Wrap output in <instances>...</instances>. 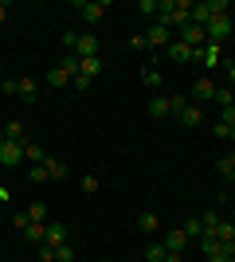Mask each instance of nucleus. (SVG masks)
Instances as JSON below:
<instances>
[{
    "instance_id": "f3484780",
    "label": "nucleus",
    "mask_w": 235,
    "mask_h": 262,
    "mask_svg": "<svg viewBox=\"0 0 235 262\" xmlns=\"http://www.w3.org/2000/svg\"><path fill=\"white\" fill-rule=\"evenodd\" d=\"M78 75H87L90 82H94V75H102V55H94V59H82V63H78Z\"/></svg>"
},
{
    "instance_id": "423d86ee",
    "label": "nucleus",
    "mask_w": 235,
    "mask_h": 262,
    "mask_svg": "<svg viewBox=\"0 0 235 262\" xmlns=\"http://www.w3.org/2000/svg\"><path fill=\"white\" fill-rule=\"evenodd\" d=\"M78 16L87 24H102V16H106V0H78Z\"/></svg>"
},
{
    "instance_id": "aec40b11",
    "label": "nucleus",
    "mask_w": 235,
    "mask_h": 262,
    "mask_svg": "<svg viewBox=\"0 0 235 262\" xmlns=\"http://www.w3.org/2000/svg\"><path fill=\"white\" fill-rule=\"evenodd\" d=\"M44 78H47V86H67V82H71V75L63 71V67H51Z\"/></svg>"
},
{
    "instance_id": "4c0bfd02",
    "label": "nucleus",
    "mask_w": 235,
    "mask_h": 262,
    "mask_svg": "<svg viewBox=\"0 0 235 262\" xmlns=\"http://www.w3.org/2000/svg\"><path fill=\"white\" fill-rule=\"evenodd\" d=\"M212 133H216V137H231V125H224V121H216V125H212Z\"/></svg>"
},
{
    "instance_id": "58836bf2",
    "label": "nucleus",
    "mask_w": 235,
    "mask_h": 262,
    "mask_svg": "<svg viewBox=\"0 0 235 262\" xmlns=\"http://www.w3.org/2000/svg\"><path fill=\"white\" fill-rule=\"evenodd\" d=\"M137 8L145 12V16H157V0H141V4H137Z\"/></svg>"
},
{
    "instance_id": "7ed1b4c3",
    "label": "nucleus",
    "mask_w": 235,
    "mask_h": 262,
    "mask_svg": "<svg viewBox=\"0 0 235 262\" xmlns=\"http://www.w3.org/2000/svg\"><path fill=\"white\" fill-rule=\"evenodd\" d=\"M204 35H208V43H220V47H224V39L231 35V16H216V20H208Z\"/></svg>"
},
{
    "instance_id": "2f4dec72",
    "label": "nucleus",
    "mask_w": 235,
    "mask_h": 262,
    "mask_svg": "<svg viewBox=\"0 0 235 262\" xmlns=\"http://www.w3.org/2000/svg\"><path fill=\"white\" fill-rule=\"evenodd\" d=\"M78 184H82V192H87V196H94V192H98V188H102V180H98V176H82V180H78Z\"/></svg>"
},
{
    "instance_id": "4468645a",
    "label": "nucleus",
    "mask_w": 235,
    "mask_h": 262,
    "mask_svg": "<svg viewBox=\"0 0 235 262\" xmlns=\"http://www.w3.org/2000/svg\"><path fill=\"white\" fill-rule=\"evenodd\" d=\"M44 243H47V247H63V243H67V227H63V223H47Z\"/></svg>"
},
{
    "instance_id": "1a4fd4ad",
    "label": "nucleus",
    "mask_w": 235,
    "mask_h": 262,
    "mask_svg": "<svg viewBox=\"0 0 235 262\" xmlns=\"http://www.w3.org/2000/svg\"><path fill=\"white\" fill-rule=\"evenodd\" d=\"M196 63L208 67V71H216V67H220V43H204L200 51H196Z\"/></svg>"
},
{
    "instance_id": "9d476101",
    "label": "nucleus",
    "mask_w": 235,
    "mask_h": 262,
    "mask_svg": "<svg viewBox=\"0 0 235 262\" xmlns=\"http://www.w3.org/2000/svg\"><path fill=\"white\" fill-rule=\"evenodd\" d=\"M216 90H220V86H216L212 78H196V86H192V98H196V102H216Z\"/></svg>"
},
{
    "instance_id": "a18cd8bd",
    "label": "nucleus",
    "mask_w": 235,
    "mask_h": 262,
    "mask_svg": "<svg viewBox=\"0 0 235 262\" xmlns=\"http://www.w3.org/2000/svg\"><path fill=\"white\" fill-rule=\"evenodd\" d=\"M224 262H235V254H224Z\"/></svg>"
},
{
    "instance_id": "a211bd4d",
    "label": "nucleus",
    "mask_w": 235,
    "mask_h": 262,
    "mask_svg": "<svg viewBox=\"0 0 235 262\" xmlns=\"http://www.w3.org/2000/svg\"><path fill=\"white\" fill-rule=\"evenodd\" d=\"M44 168H47V176H51V180H67V176H71L67 164H63V161H51V157L44 161Z\"/></svg>"
},
{
    "instance_id": "ddd939ff",
    "label": "nucleus",
    "mask_w": 235,
    "mask_h": 262,
    "mask_svg": "<svg viewBox=\"0 0 235 262\" xmlns=\"http://www.w3.org/2000/svg\"><path fill=\"white\" fill-rule=\"evenodd\" d=\"M184 243H188V235H184V231H168L165 239H161V247H165L168 254H180V251H184Z\"/></svg>"
},
{
    "instance_id": "de8ad7c7",
    "label": "nucleus",
    "mask_w": 235,
    "mask_h": 262,
    "mask_svg": "<svg viewBox=\"0 0 235 262\" xmlns=\"http://www.w3.org/2000/svg\"><path fill=\"white\" fill-rule=\"evenodd\" d=\"M227 180H231V184H235V168H231V176H227Z\"/></svg>"
},
{
    "instance_id": "79ce46f5",
    "label": "nucleus",
    "mask_w": 235,
    "mask_h": 262,
    "mask_svg": "<svg viewBox=\"0 0 235 262\" xmlns=\"http://www.w3.org/2000/svg\"><path fill=\"white\" fill-rule=\"evenodd\" d=\"M12 223H16V227L24 231V227H28V223H32V219H28V211H20V215H12Z\"/></svg>"
},
{
    "instance_id": "b1692460",
    "label": "nucleus",
    "mask_w": 235,
    "mask_h": 262,
    "mask_svg": "<svg viewBox=\"0 0 235 262\" xmlns=\"http://www.w3.org/2000/svg\"><path fill=\"white\" fill-rule=\"evenodd\" d=\"M137 227H141V231H157V227H161V219H157L153 211H141V215H137Z\"/></svg>"
},
{
    "instance_id": "e433bc0d",
    "label": "nucleus",
    "mask_w": 235,
    "mask_h": 262,
    "mask_svg": "<svg viewBox=\"0 0 235 262\" xmlns=\"http://www.w3.org/2000/svg\"><path fill=\"white\" fill-rule=\"evenodd\" d=\"M220 121H224V125H235V106H224V110H220Z\"/></svg>"
},
{
    "instance_id": "4be33fe9",
    "label": "nucleus",
    "mask_w": 235,
    "mask_h": 262,
    "mask_svg": "<svg viewBox=\"0 0 235 262\" xmlns=\"http://www.w3.org/2000/svg\"><path fill=\"white\" fill-rule=\"evenodd\" d=\"M24 161H32V164H44V161H47L44 145H24Z\"/></svg>"
},
{
    "instance_id": "c9c22d12",
    "label": "nucleus",
    "mask_w": 235,
    "mask_h": 262,
    "mask_svg": "<svg viewBox=\"0 0 235 262\" xmlns=\"http://www.w3.org/2000/svg\"><path fill=\"white\" fill-rule=\"evenodd\" d=\"M39 262H55V247H47V243H39Z\"/></svg>"
},
{
    "instance_id": "5701e85b",
    "label": "nucleus",
    "mask_w": 235,
    "mask_h": 262,
    "mask_svg": "<svg viewBox=\"0 0 235 262\" xmlns=\"http://www.w3.org/2000/svg\"><path fill=\"white\" fill-rule=\"evenodd\" d=\"M231 168H235V149H231V153H227V157H220V161H216V172L224 176V180H227V176H231Z\"/></svg>"
},
{
    "instance_id": "dca6fc26",
    "label": "nucleus",
    "mask_w": 235,
    "mask_h": 262,
    "mask_svg": "<svg viewBox=\"0 0 235 262\" xmlns=\"http://www.w3.org/2000/svg\"><path fill=\"white\" fill-rule=\"evenodd\" d=\"M141 82H145L149 90H157L161 82H165V75H161V71H157L153 63H145V67H141Z\"/></svg>"
},
{
    "instance_id": "6ab92c4d",
    "label": "nucleus",
    "mask_w": 235,
    "mask_h": 262,
    "mask_svg": "<svg viewBox=\"0 0 235 262\" xmlns=\"http://www.w3.org/2000/svg\"><path fill=\"white\" fill-rule=\"evenodd\" d=\"M4 141H24V121L20 118L4 121Z\"/></svg>"
},
{
    "instance_id": "c756f323",
    "label": "nucleus",
    "mask_w": 235,
    "mask_h": 262,
    "mask_svg": "<svg viewBox=\"0 0 235 262\" xmlns=\"http://www.w3.org/2000/svg\"><path fill=\"white\" fill-rule=\"evenodd\" d=\"M28 219H32V223H47V204H32V208H28Z\"/></svg>"
},
{
    "instance_id": "7c9ffc66",
    "label": "nucleus",
    "mask_w": 235,
    "mask_h": 262,
    "mask_svg": "<svg viewBox=\"0 0 235 262\" xmlns=\"http://www.w3.org/2000/svg\"><path fill=\"white\" fill-rule=\"evenodd\" d=\"M28 180H32V184H44V180H51V176H47L44 164H32V168H28Z\"/></svg>"
},
{
    "instance_id": "72a5a7b5",
    "label": "nucleus",
    "mask_w": 235,
    "mask_h": 262,
    "mask_svg": "<svg viewBox=\"0 0 235 262\" xmlns=\"http://www.w3.org/2000/svg\"><path fill=\"white\" fill-rule=\"evenodd\" d=\"M55 262H75V247H71V243L55 247Z\"/></svg>"
},
{
    "instance_id": "6e6552de",
    "label": "nucleus",
    "mask_w": 235,
    "mask_h": 262,
    "mask_svg": "<svg viewBox=\"0 0 235 262\" xmlns=\"http://www.w3.org/2000/svg\"><path fill=\"white\" fill-rule=\"evenodd\" d=\"M165 51H168V59H173V63H196V47L180 43V39H173Z\"/></svg>"
},
{
    "instance_id": "c85d7f7f",
    "label": "nucleus",
    "mask_w": 235,
    "mask_h": 262,
    "mask_svg": "<svg viewBox=\"0 0 235 262\" xmlns=\"http://www.w3.org/2000/svg\"><path fill=\"white\" fill-rule=\"evenodd\" d=\"M145 258H149V262H165V258H168V251H165V247H161V243H149Z\"/></svg>"
},
{
    "instance_id": "49530a36",
    "label": "nucleus",
    "mask_w": 235,
    "mask_h": 262,
    "mask_svg": "<svg viewBox=\"0 0 235 262\" xmlns=\"http://www.w3.org/2000/svg\"><path fill=\"white\" fill-rule=\"evenodd\" d=\"M227 141H231V145H235V125H231V137H227Z\"/></svg>"
},
{
    "instance_id": "9b49d317",
    "label": "nucleus",
    "mask_w": 235,
    "mask_h": 262,
    "mask_svg": "<svg viewBox=\"0 0 235 262\" xmlns=\"http://www.w3.org/2000/svg\"><path fill=\"white\" fill-rule=\"evenodd\" d=\"M177 118H180V125H184V129H196V125L204 121V110H200V106H184V110H177Z\"/></svg>"
},
{
    "instance_id": "393cba45",
    "label": "nucleus",
    "mask_w": 235,
    "mask_h": 262,
    "mask_svg": "<svg viewBox=\"0 0 235 262\" xmlns=\"http://www.w3.org/2000/svg\"><path fill=\"white\" fill-rule=\"evenodd\" d=\"M78 63H82V59H78L75 51H67V55H63V63H59V67H63V71H67V75L75 78V75H78Z\"/></svg>"
},
{
    "instance_id": "bb28decb",
    "label": "nucleus",
    "mask_w": 235,
    "mask_h": 262,
    "mask_svg": "<svg viewBox=\"0 0 235 262\" xmlns=\"http://www.w3.org/2000/svg\"><path fill=\"white\" fill-rule=\"evenodd\" d=\"M200 223H204V231H212V235H216V231H220V223H224V219L216 215V211H204V215H200Z\"/></svg>"
},
{
    "instance_id": "a19ab883",
    "label": "nucleus",
    "mask_w": 235,
    "mask_h": 262,
    "mask_svg": "<svg viewBox=\"0 0 235 262\" xmlns=\"http://www.w3.org/2000/svg\"><path fill=\"white\" fill-rule=\"evenodd\" d=\"M75 39H78V32H63V47L67 51H75Z\"/></svg>"
},
{
    "instance_id": "0eeeda50",
    "label": "nucleus",
    "mask_w": 235,
    "mask_h": 262,
    "mask_svg": "<svg viewBox=\"0 0 235 262\" xmlns=\"http://www.w3.org/2000/svg\"><path fill=\"white\" fill-rule=\"evenodd\" d=\"M177 39H180V43H188V47H196V51H200V47L208 43V35H204V28H196V24H184V28L177 32Z\"/></svg>"
},
{
    "instance_id": "c03bdc74",
    "label": "nucleus",
    "mask_w": 235,
    "mask_h": 262,
    "mask_svg": "<svg viewBox=\"0 0 235 262\" xmlns=\"http://www.w3.org/2000/svg\"><path fill=\"white\" fill-rule=\"evenodd\" d=\"M8 20V4H4V0H0V24Z\"/></svg>"
},
{
    "instance_id": "f257e3e1",
    "label": "nucleus",
    "mask_w": 235,
    "mask_h": 262,
    "mask_svg": "<svg viewBox=\"0 0 235 262\" xmlns=\"http://www.w3.org/2000/svg\"><path fill=\"white\" fill-rule=\"evenodd\" d=\"M188 16H192V4L188 0H157V24H165L168 32H173V28H184V24H188Z\"/></svg>"
},
{
    "instance_id": "ea45409f",
    "label": "nucleus",
    "mask_w": 235,
    "mask_h": 262,
    "mask_svg": "<svg viewBox=\"0 0 235 262\" xmlns=\"http://www.w3.org/2000/svg\"><path fill=\"white\" fill-rule=\"evenodd\" d=\"M71 86H75V90H87L90 78H87V75H75V78H71Z\"/></svg>"
},
{
    "instance_id": "2eb2a0df",
    "label": "nucleus",
    "mask_w": 235,
    "mask_h": 262,
    "mask_svg": "<svg viewBox=\"0 0 235 262\" xmlns=\"http://www.w3.org/2000/svg\"><path fill=\"white\" fill-rule=\"evenodd\" d=\"M35 94H39V86H35L32 78H16V98H24V102H35Z\"/></svg>"
},
{
    "instance_id": "f8f14e48",
    "label": "nucleus",
    "mask_w": 235,
    "mask_h": 262,
    "mask_svg": "<svg viewBox=\"0 0 235 262\" xmlns=\"http://www.w3.org/2000/svg\"><path fill=\"white\" fill-rule=\"evenodd\" d=\"M168 114H173L168 94H153V98H149V118H168Z\"/></svg>"
},
{
    "instance_id": "37998d69",
    "label": "nucleus",
    "mask_w": 235,
    "mask_h": 262,
    "mask_svg": "<svg viewBox=\"0 0 235 262\" xmlns=\"http://www.w3.org/2000/svg\"><path fill=\"white\" fill-rule=\"evenodd\" d=\"M227 86H231V90H235V63H231V67H227Z\"/></svg>"
},
{
    "instance_id": "f704fd0d",
    "label": "nucleus",
    "mask_w": 235,
    "mask_h": 262,
    "mask_svg": "<svg viewBox=\"0 0 235 262\" xmlns=\"http://www.w3.org/2000/svg\"><path fill=\"white\" fill-rule=\"evenodd\" d=\"M130 47H134V51H145V32H137V35H130Z\"/></svg>"
},
{
    "instance_id": "473e14b6",
    "label": "nucleus",
    "mask_w": 235,
    "mask_h": 262,
    "mask_svg": "<svg viewBox=\"0 0 235 262\" xmlns=\"http://www.w3.org/2000/svg\"><path fill=\"white\" fill-rule=\"evenodd\" d=\"M216 239H220V243H231V239H235V223H231V219H227V223H220Z\"/></svg>"
},
{
    "instance_id": "f03ea898",
    "label": "nucleus",
    "mask_w": 235,
    "mask_h": 262,
    "mask_svg": "<svg viewBox=\"0 0 235 262\" xmlns=\"http://www.w3.org/2000/svg\"><path fill=\"white\" fill-rule=\"evenodd\" d=\"M24 164V141H4L0 137V168H20Z\"/></svg>"
},
{
    "instance_id": "39448f33",
    "label": "nucleus",
    "mask_w": 235,
    "mask_h": 262,
    "mask_svg": "<svg viewBox=\"0 0 235 262\" xmlns=\"http://www.w3.org/2000/svg\"><path fill=\"white\" fill-rule=\"evenodd\" d=\"M145 43H149V51H153V47H168L173 43V32H168L165 24H149V32H145Z\"/></svg>"
},
{
    "instance_id": "20e7f679",
    "label": "nucleus",
    "mask_w": 235,
    "mask_h": 262,
    "mask_svg": "<svg viewBox=\"0 0 235 262\" xmlns=\"http://www.w3.org/2000/svg\"><path fill=\"white\" fill-rule=\"evenodd\" d=\"M98 51H102V39H98V35L82 32V35L75 39V55H78V59H94Z\"/></svg>"
},
{
    "instance_id": "09e8293b",
    "label": "nucleus",
    "mask_w": 235,
    "mask_h": 262,
    "mask_svg": "<svg viewBox=\"0 0 235 262\" xmlns=\"http://www.w3.org/2000/svg\"><path fill=\"white\" fill-rule=\"evenodd\" d=\"M231 223H235V219H231Z\"/></svg>"
},
{
    "instance_id": "cd10ccee",
    "label": "nucleus",
    "mask_w": 235,
    "mask_h": 262,
    "mask_svg": "<svg viewBox=\"0 0 235 262\" xmlns=\"http://www.w3.org/2000/svg\"><path fill=\"white\" fill-rule=\"evenodd\" d=\"M216 102H220V110H224V106H235V90H231V86H220V90H216Z\"/></svg>"
},
{
    "instance_id": "412c9836",
    "label": "nucleus",
    "mask_w": 235,
    "mask_h": 262,
    "mask_svg": "<svg viewBox=\"0 0 235 262\" xmlns=\"http://www.w3.org/2000/svg\"><path fill=\"white\" fill-rule=\"evenodd\" d=\"M44 235H47V223H28L24 227V239L28 243H44Z\"/></svg>"
},
{
    "instance_id": "a878e982",
    "label": "nucleus",
    "mask_w": 235,
    "mask_h": 262,
    "mask_svg": "<svg viewBox=\"0 0 235 262\" xmlns=\"http://www.w3.org/2000/svg\"><path fill=\"white\" fill-rule=\"evenodd\" d=\"M180 231H184L188 239H200V235H204V223H200V215H196V219H188V223H184Z\"/></svg>"
}]
</instances>
